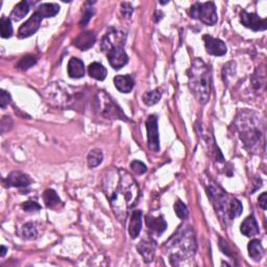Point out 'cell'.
Segmentation results:
<instances>
[{"label":"cell","mask_w":267,"mask_h":267,"mask_svg":"<svg viewBox=\"0 0 267 267\" xmlns=\"http://www.w3.org/2000/svg\"><path fill=\"white\" fill-rule=\"evenodd\" d=\"M103 191L111 208L120 221L126 220L129 210L139 197V187L134 177L123 169L113 168L103 177Z\"/></svg>","instance_id":"obj_1"},{"label":"cell","mask_w":267,"mask_h":267,"mask_svg":"<svg viewBox=\"0 0 267 267\" xmlns=\"http://www.w3.org/2000/svg\"><path fill=\"white\" fill-rule=\"evenodd\" d=\"M165 246L170 252V263L173 266H179L186 258L192 257L195 254L196 242L195 236L192 229L182 228L179 229L174 235L166 241Z\"/></svg>","instance_id":"obj_2"},{"label":"cell","mask_w":267,"mask_h":267,"mask_svg":"<svg viewBox=\"0 0 267 267\" xmlns=\"http://www.w3.org/2000/svg\"><path fill=\"white\" fill-rule=\"evenodd\" d=\"M189 88L191 93L199 103L205 104L210 98L211 93V75L206 63L196 58L188 70Z\"/></svg>","instance_id":"obj_3"},{"label":"cell","mask_w":267,"mask_h":267,"mask_svg":"<svg viewBox=\"0 0 267 267\" xmlns=\"http://www.w3.org/2000/svg\"><path fill=\"white\" fill-rule=\"evenodd\" d=\"M236 127L242 140L246 146L252 147L260 140L261 132L259 120L252 112H242V114L237 117Z\"/></svg>","instance_id":"obj_4"},{"label":"cell","mask_w":267,"mask_h":267,"mask_svg":"<svg viewBox=\"0 0 267 267\" xmlns=\"http://www.w3.org/2000/svg\"><path fill=\"white\" fill-rule=\"evenodd\" d=\"M190 15L192 18L197 19L210 26L214 25L218 19L214 2H195L191 6Z\"/></svg>","instance_id":"obj_5"},{"label":"cell","mask_w":267,"mask_h":267,"mask_svg":"<svg viewBox=\"0 0 267 267\" xmlns=\"http://www.w3.org/2000/svg\"><path fill=\"white\" fill-rule=\"evenodd\" d=\"M206 189L208 196L211 199L216 211L222 212L226 215L230 199L228 198V195H226L223 189L216 185L214 182H209V184L206 185Z\"/></svg>","instance_id":"obj_6"},{"label":"cell","mask_w":267,"mask_h":267,"mask_svg":"<svg viewBox=\"0 0 267 267\" xmlns=\"http://www.w3.org/2000/svg\"><path fill=\"white\" fill-rule=\"evenodd\" d=\"M100 99L98 100L100 104V109H101V115L106 118H111V119H122V120H127L126 116L123 114L122 110L118 107L117 104L113 101L110 97L103 93L104 99L102 98V94L99 93Z\"/></svg>","instance_id":"obj_7"},{"label":"cell","mask_w":267,"mask_h":267,"mask_svg":"<svg viewBox=\"0 0 267 267\" xmlns=\"http://www.w3.org/2000/svg\"><path fill=\"white\" fill-rule=\"evenodd\" d=\"M125 34L122 31H119L118 29H115L111 27L107 35L103 37L101 42V49L102 51H110L112 48L117 46H123L125 43Z\"/></svg>","instance_id":"obj_8"},{"label":"cell","mask_w":267,"mask_h":267,"mask_svg":"<svg viewBox=\"0 0 267 267\" xmlns=\"http://www.w3.org/2000/svg\"><path fill=\"white\" fill-rule=\"evenodd\" d=\"M146 129H147V140L148 148L151 151L160 150V137L158 129V118L156 115H150L146 120Z\"/></svg>","instance_id":"obj_9"},{"label":"cell","mask_w":267,"mask_h":267,"mask_svg":"<svg viewBox=\"0 0 267 267\" xmlns=\"http://www.w3.org/2000/svg\"><path fill=\"white\" fill-rule=\"evenodd\" d=\"M42 20H43L42 16L40 15L38 12H35L30 16L29 19H27L19 27L18 37L20 39H25V38H28L32 35H35L36 32L39 30L40 24H41Z\"/></svg>","instance_id":"obj_10"},{"label":"cell","mask_w":267,"mask_h":267,"mask_svg":"<svg viewBox=\"0 0 267 267\" xmlns=\"http://www.w3.org/2000/svg\"><path fill=\"white\" fill-rule=\"evenodd\" d=\"M241 23L247 28H250L254 31L265 30L267 28L266 19H261L257 14L247 13L246 11H242L240 14Z\"/></svg>","instance_id":"obj_11"},{"label":"cell","mask_w":267,"mask_h":267,"mask_svg":"<svg viewBox=\"0 0 267 267\" xmlns=\"http://www.w3.org/2000/svg\"><path fill=\"white\" fill-rule=\"evenodd\" d=\"M108 60L113 68L119 70L122 68L124 65L127 64L128 56L124 50L123 46H117L112 48L108 52Z\"/></svg>","instance_id":"obj_12"},{"label":"cell","mask_w":267,"mask_h":267,"mask_svg":"<svg viewBox=\"0 0 267 267\" xmlns=\"http://www.w3.org/2000/svg\"><path fill=\"white\" fill-rule=\"evenodd\" d=\"M204 42H205V47L207 49V52L210 54L221 56V55H224L226 51H228L226 45L219 39L213 38L211 36H204Z\"/></svg>","instance_id":"obj_13"},{"label":"cell","mask_w":267,"mask_h":267,"mask_svg":"<svg viewBox=\"0 0 267 267\" xmlns=\"http://www.w3.org/2000/svg\"><path fill=\"white\" fill-rule=\"evenodd\" d=\"M156 247L157 243L155 240L151 238H145L140 242L138 246H137V249H138L139 254L143 257L144 261L148 263L153 260V256H155L156 253Z\"/></svg>","instance_id":"obj_14"},{"label":"cell","mask_w":267,"mask_h":267,"mask_svg":"<svg viewBox=\"0 0 267 267\" xmlns=\"http://www.w3.org/2000/svg\"><path fill=\"white\" fill-rule=\"evenodd\" d=\"M6 187H17V188H25L30 185V180L26 174L20 171H13L6 179L3 181Z\"/></svg>","instance_id":"obj_15"},{"label":"cell","mask_w":267,"mask_h":267,"mask_svg":"<svg viewBox=\"0 0 267 267\" xmlns=\"http://www.w3.org/2000/svg\"><path fill=\"white\" fill-rule=\"evenodd\" d=\"M95 42H96L95 32L89 30L79 34L75 38L73 44L80 50H88L95 44Z\"/></svg>","instance_id":"obj_16"},{"label":"cell","mask_w":267,"mask_h":267,"mask_svg":"<svg viewBox=\"0 0 267 267\" xmlns=\"http://www.w3.org/2000/svg\"><path fill=\"white\" fill-rule=\"evenodd\" d=\"M240 231L246 237H254V236L258 235L260 230H259L256 218L253 215L246 217L245 219L243 220V222L241 223Z\"/></svg>","instance_id":"obj_17"},{"label":"cell","mask_w":267,"mask_h":267,"mask_svg":"<svg viewBox=\"0 0 267 267\" xmlns=\"http://www.w3.org/2000/svg\"><path fill=\"white\" fill-rule=\"evenodd\" d=\"M114 84L119 92L129 93L135 86V80L132 75H117L114 77Z\"/></svg>","instance_id":"obj_18"},{"label":"cell","mask_w":267,"mask_h":267,"mask_svg":"<svg viewBox=\"0 0 267 267\" xmlns=\"http://www.w3.org/2000/svg\"><path fill=\"white\" fill-rule=\"evenodd\" d=\"M142 229V212L136 210L133 212L131 222L128 226V233L132 239H136L139 236V234Z\"/></svg>","instance_id":"obj_19"},{"label":"cell","mask_w":267,"mask_h":267,"mask_svg":"<svg viewBox=\"0 0 267 267\" xmlns=\"http://www.w3.org/2000/svg\"><path fill=\"white\" fill-rule=\"evenodd\" d=\"M68 75L71 78H82L85 75L84 62L77 58L70 59L68 63Z\"/></svg>","instance_id":"obj_20"},{"label":"cell","mask_w":267,"mask_h":267,"mask_svg":"<svg viewBox=\"0 0 267 267\" xmlns=\"http://www.w3.org/2000/svg\"><path fill=\"white\" fill-rule=\"evenodd\" d=\"M146 224L151 231L156 232L158 234H162L167 228V222L162 216L155 217V216L148 215L146 217Z\"/></svg>","instance_id":"obj_21"},{"label":"cell","mask_w":267,"mask_h":267,"mask_svg":"<svg viewBox=\"0 0 267 267\" xmlns=\"http://www.w3.org/2000/svg\"><path fill=\"white\" fill-rule=\"evenodd\" d=\"M36 12L42 16V18H51L60 12V5L56 3H42L40 4Z\"/></svg>","instance_id":"obj_22"},{"label":"cell","mask_w":267,"mask_h":267,"mask_svg":"<svg viewBox=\"0 0 267 267\" xmlns=\"http://www.w3.org/2000/svg\"><path fill=\"white\" fill-rule=\"evenodd\" d=\"M29 12V3L27 1H21L14 7L11 13L10 19L13 21L18 22L23 19Z\"/></svg>","instance_id":"obj_23"},{"label":"cell","mask_w":267,"mask_h":267,"mask_svg":"<svg viewBox=\"0 0 267 267\" xmlns=\"http://www.w3.org/2000/svg\"><path fill=\"white\" fill-rule=\"evenodd\" d=\"M88 72H89V75L96 80H103L107 77V73H108L107 69L103 67V65L97 62L89 65Z\"/></svg>","instance_id":"obj_24"},{"label":"cell","mask_w":267,"mask_h":267,"mask_svg":"<svg viewBox=\"0 0 267 267\" xmlns=\"http://www.w3.org/2000/svg\"><path fill=\"white\" fill-rule=\"evenodd\" d=\"M248 255L254 261H260L264 254V248L259 240H252L247 245Z\"/></svg>","instance_id":"obj_25"},{"label":"cell","mask_w":267,"mask_h":267,"mask_svg":"<svg viewBox=\"0 0 267 267\" xmlns=\"http://www.w3.org/2000/svg\"><path fill=\"white\" fill-rule=\"evenodd\" d=\"M242 205L240 201L236 198H231L230 203L228 206V211H226V216H228L230 219H234V218H237L242 213Z\"/></svg>","instance_id":"obj_26"},{"label":"cell","mask_w":267,"mask_h":267,"mask_svg":"<svg viewBox=\"0 0 267 267\" xmlns=\"http://www.w3.org/2000/svg\"><path fill=\"white\" fill-rule=\"evenodd\" d=\"M43 198H44L45 205L48 208L53 209L56 206H59V204H61V198L59 197L58 194H56V192L54 190H52V189H47L44 192Z\"/></svg>","instance_id":"obj_27"},{"label":"cell","mask_w":267,"mask_h":267,"mask_svg":"<svg viewBox=\"0 0 267 267\" xmlns=\"http://www.w3.org/2000/svg\"><path fill=\"white\" fill-rule=\"evenodd\" d=\"M103 160V155L100 149H93L90 152H89L87 161H88V165L90 168H95L98 165L101 164V162Z\"/></svg>","instance_id":"obj_28"},{"label":"cell","mask_w":267,"mask_h":267,"mask_svg":"<svg viewBox=\"0 0 267 267\" xmlns=\"http://www.w3.org/2000/svg\"><path fill=\"white\" fill-rule=\"evenodd\" d=\"M162 97V92L159 90V89H156V90L149 91L147 93H145L143 96V101L146 106H153L160 101Z\"/></svg>","instance_id":"obj_29"},{"label":"cell","mask_w":267,"mask_h":267,"mask_svg":"<svg viewBox=\"0 0 267 267\" xmlns=\"http://www.w3.org/2000/svg\"><path fill=\"white\" fill-rule=\"evenodd\" d=\"M0 29H1V37L3 39H9L13 36V26L10 18L3 16L0 21Z\"/></svg>","instance_id":"obj_30"},{"label":"cell","mask_w":267,"mask_h":267,"mask_svg":"<svg viewBox=\"0 0 267 267\" xmlns=\"http://www.w3.org/2000/svg\"><path fill=\"white\" fill-rule=\"evenodd\" d=\"M37 64V58L34 55H25L23 58L20 59V61L17 63V67L20 70H27L30 67L34 66V65Z\"/></svg>","instance_id":"obj_31"},{"label":"cell","mask_w":267,"mask_h":267,"mask_svg":"<svg viewBox=\"0 0 267 267\" xmlns=\"http://www.w3.org/2000/svg\"><path fill=\"white\" fill-rule=\"evenodd\" d=\"M21 236L25 239H35L37 237V230L32 223H25L21 228Z\"/></svg>","instance_id":"obj_32"},{"label":"cell","mask_w":267,"mask_h":267,"mask_svg":"<svg viewBox=\"0 0 267 267\" xmlns=\"http://www.w3.org/2000/svg\"><path fill=\"white\" fill-rule=\"evenodd\" d=\"M174 212L180 219H186L188 217V209L182 200L177 199L174 204Z\"/></svg>","instance_id":"obj_33"},{"label":"cell","mask_w":267,"mask_h":267,"mask_svg":"<svg viewBox=\"0 0 267 267\" xmlns=\"http://www.w3.org/2000/svg\"><path fill=\"white\" fill-rule=\"evenodd\" d=\"M131 168L132 170L134 171V173L138 174V175H142L144 174L145 172H146L147 168H146V165H145L144 163H142V162L140 161H134L131 163Z\"/></svg>","instance_id":"obj_34"},{"label":"cell","mask_w":267,"mask_h":267,"mask_svg":"<svg viewBox=\"0 0 267 267\" xmlns=\"http://www.w3.org/2000/svg\"><path fill=\"white\" fill-rule=\"evenodd\" d=\"M23 210L26 212H35L40 211L41 210V206H40L36 200H27L25 204L23 205Z\"/></svg>","instance_id":"obj_35"},{"label":"cell","mask_w":267,"mask_h":267,"mask_svg":"<svg viewBox=\"0 0 267 267\" xmlns=\"http://www.w3.org/2000/svg\"><path fill=\"white\" fill-rule=\"evenodd\" d=\"M93 14H94V11H93L92 7H87V9L85 10L84 15H83V18H82V20H80V23H79L80 26H86L87 24L89 23V21L91 20Z\"/></svg>","instance_id":"obj_36"},{"label":"cell","mask_w":267,"mask_h":267,"mask_svg":"<svg viewBox=\"0 0 267 267\" xmlns=\"http://www.w3.org/2000/svg\"><path fill=\"white\" fill-rule=\"evenodd\" d=\"M11 95L6 91L1 90V93H0V106H1V109H5V107L11 102Z\"/></svg>","instance_id":"obj_37"},{"label":"cell","mask_w":267,"mask_h":267,"mask_svg":"<svg viewBox=\"0 0 267 267\" xmlns=\"http://www.w3.org/2000/svg\"><path fill=\"white\" fill-rule=\"evenodd\" d=\"M259 206L263 210L267 209V193L263 192L260 196H259Z\"/></svg>","instance_id":"obj_38"},{"label":"cell","mask_w":267,"mask_h":267,"mask_svg":"<svg viewBox=\"0 0 267 267\" xmlns=\"http://www.w3.org/2000/svg\"><path fill=\"white\" fill-rule=\"evenodd\" d=\"M5 253H6V247L2 245L1 246V257H3L5 255Z\"/></svg>","instance_id":"obj_39"}]
</instances>
